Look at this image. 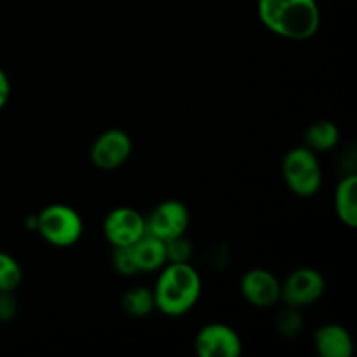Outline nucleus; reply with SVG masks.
Returning <instances> with one entry per match:
<instances>
[{"mask_svg":"<svg viewBox=\"0 0 357 357\" xmlns=\"http://www.w3.org/2000/svg\"><path fill=\"white\" fill-rule=\"evenodd\" d=\"M258 17L268 31L295 42L309 40L321 26L317 0H258Z\"/></svg>","mask_w":357,"mask_h":357,"instance_id":"f257e3e1","label":"nucleus"},{"mask_svg":"<svg viewBox=\"0 0 357 357\" xmlns=\"http://www.w3.org/2000/svg\"><path fill=\"white\" fill-rule=\"evenodd\" d=\"M155 310L167 317H180L197 305L202 293V281L190 261L164 265L153 286Z\"/></svg>","mask_w":357,"mask_h":357,"instance_id":"f03ea898","label":"nucleus"},{"mask_svg":"<svg viewBox=\"0 0 357 357\" xmlns=\"http://www.w3.org/2000/svg\"><path fill=\"white\" fill-rule=\"evenodd\" d=\"M35 230L54 248H70L84 234L82 216L66 204H49L37 215Z\"/></svg>","mask_w":357,"mask_h":357,"instance_id":"7ed1b4c3","label":"nucleus"},{"mask_svg":"<svg viewBox=\"0 0 357 357\" xmlns=\"http://www.w3.org/2000/svg\"><path fill=\"white\" fill-rule=\"evenodd\" d=\"M281 169L288 188L298 197H312L321 190L323 169L319 159L305 145L289 150L282 159Z\"/></svg>","mask_w":357,"mask_h":357,"instance_id":"20e7f679","label":"nucleus"},{"mask_svg":"<svg viewBox=\"0 0 357 357\" xmlns=\"http://www.w3.org/2000/svg\"><path fill=\"white\" fill-rule=\"evenodd\" d=\"M146 220V232L167 243L176 237L187 236L190 227V211L187 206L176 199H167L159 202L150 211Z\"/></svg>","mask_w":357,"mask_h":357,"instance_id":"39448f33","label":"nucleus"},{"mask_svg":"<svg viewBox=\"0 0 357 357\" xmlns=\"http://www.w3.org/2000/svg\"><path fill=\"white\" fill-rule=\"evenodd\" d=\"M324 289L326 282L319 271L312 267H300L293 271L284 282H281V300L288 307L303 309L319 302Z\"/></svg>","mask_w":357,"mask_h":357,"instance_id":"423d86ee","label":"nucleus"},{"mask_svg":"<svg viewBox=\"0 0 357 357\" xmlns=\"http://www.w3.org/2000/svg\"><path fill=\"white\" fill-rule=\"evenodd\" d=\"M132 153V139L122 129H107L91 145V162L101 171L124 166Z\"/></svg>","mask_w":357,"mask_h":357,"instance_id":"0eeeda50","label":"nucleus"},{"mask_svg":"<svg viewBox=\"0 0 357 357\" xmlns=\"http://www.w3.org/2000/svg\"><path fill=\"white\" fill-rule=\"evenodd\" d=\"M146 232L145 216L135 208L121 206L105 216L103 234L114 248L132 246Z\"/></svg>","mask_w":357,"mask_h":357,"instance_id":"6e6552de","label":"nucleus"},{"mask_svg":"<svg viewBox=\"0 0 357 357\" xmlns=\"http://www.w3.org/2000/svg\"><path fill=\"white\" fill-rule=\"evenodd\" d=\"M195 352L199 357H239L243 342L229 324L209 323L195 335Z\"/></svg>","mask_w":357,"mask_h":357,"instance_id":"1a4fd4ad","label":"nucleus"},{"mask_svg":"<svg viewBox=\"0 0 357 357\" xmlns=\"http://www.w3.org/2000/svg\"><path fill=\"white\" fill-rule=\"evenodd\" d=\"M241 295L250 305L268 309L281 300V282L267 268H251L241 279Z\"/></svg>","mask_w":357,"mask_h":357,"instance_id":"9d476101","label":"nucleus"},{"mask_svg":"<svg viewBox=\"0 0 357 357\" xmlns=\"http://www.w3.org/2000/svg\"><path fill=\"white\" fill-rule=\"evenodd\" d=\"M314 347L323 357H351L354 340L347 328L337 323H328L314 333Z\"/></svg>","mask_w":357,"mask_h":357,"instance_id":"9b49d317","label":"nucleus"},{"mask_svg":"<svg viewBox=\"0 0 357 357\" xmlns=\"http://www.w3.org/2000/svg\"><path fill=\"white\" fill-rule=\"evenodd\" d=\"M131 251L138 272H157L167 264L166 243L149 232L132 244Z\"/></svg>","mask_w":357,"mask_h":357,"instance_id":"f8f14e48","label":"nucleus"},{"mask_svg":"<svg viewBox=\"0 0 357 357\" xmlns=\"http://www.w3.org/2000/svg\"><path fill=\"white\" fill-rule=\"evenodd\" d=\"M335 211L344 225L357 227V176L347 174L342 178L335 190Z\"/></svg>","mask_w":357,"mask_h":357,"instance_id":"ddd939ff","label":"nucleus"},{"mask_svg":"<svg viewBox=\"0 0 357 357\" xmlns=\"http://www.w3.org/2000/svg\"><path fill=\"white\" fill-rule=\"evenodd\" d=\"M340 142V129L331 121H316L303 132V145L316 153L330 152Z\"/></svg>","mask_w":357,"mask_h":357,"instance_id":"4468645a","label":"nucleus"},{"mask_svg":"<svg viewBox=\"0 0 357 357\" xmlns=\"http://www.w3.org/2000/svg\"><path fill=\"white\" fill-rule=\"evenodd\" d=\"M122 310L128 316L136 317V319H143V317L150 316L155 310V300H153L152 289L145 288V286H135V288L128 289L122 295L121 300Z\"/></svg>","mask_w":357,"mask_h":357,"instance_id":"2eb2a0df","label":"nucleus"},{"mask_svg":"<svg viewBox=\"0 0 357 357\" xmlns=\"http://www.w3.org/2000/svg\"><path fill=\"white\" fill-rule=\"evenodd\" d=\"M23 281V268L13 255L0 251V293H13Z\"/></svg>","mask_w":357,"mask_h":357,"instance_id":"dca6fc26","label":"nucleus"},{"mask_svg":"<svg viewBox=\"0 0 357 357\" xmlns=\"http://www.w3.org/2000/svg\"><path fill=\"white\" fill-rule=\"evenodd\" d=\"M112 265H114L115 272L124 278H131V275L138 274V268L135 265V258H132L131 246L124 248H114V255H112Z\"/></svg>","mask_w":357,"mask_h":357,"instance_id":"f3484780","label":"nucleus"},{"mask_svg":"<svg viewBox=\"0 0 357 357\" xmlns=\"http://www.w3.org/2000/svg\"><path fill=\"white\" fill-rule=\"evenodd\" d=\"M167 264H180V261H188L192 257V243L187 239V236L176 237L166 243Z\"/></svg>","mask_w":357,"mask_h":357,"instance_id":"a211bd4d","label":"nucleus"},{"mask_svg":"<svg viewBox=\"0 0 357 357\" xmlns=\"http://www.w3.org/2000/svg\"><path fill=\"white\" fill-rule=\"evenodd\" d=\"M303 326V319L300 317L298 309L295 307H288V310L279 314L278 317V330L284 337H295Z\"/></svg>","mask_w":357,"mask_h":357,"instance_id":"6ab92c4d","label":"nucleus"},{"mask_svg":"<svg viewBox=\"0 0 357 357\" xmlns=\"http://www.w3.org/2000/svg\"><path fill=\"white\" fill-rule=\"evenodd\" d=\"M16 300L13 293H0V321H9L16 316Z\"/></svg>","mask_w":357,"mask_h":357,"instance_id":"aec40b11","label":"nucleus"},{"mask_svg":"<svg viewBox=\"0 0 357 357\" xmlns=\"http://www.w3.org/2000/svg\"><path fill=\"white\" fill-rule=\"evenodd\" d=\"M10 98V80L9 75L0 68V110L7 105Z\"/></svg>","mask_w":357,"mask_h":357,"instance_id":"412c9836","label":"nucleus"}]
</instances>
